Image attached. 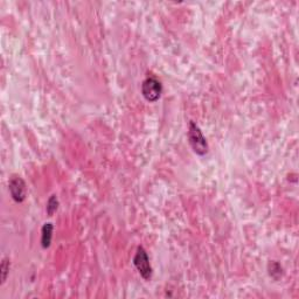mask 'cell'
<instances>
[{
	"label": "cell",
	"instance_id": "1",
	"mask_svg": "<svg viewBox=\"0 0 299 299\" xmlns=\"http://www.w3.org/2000/svg\"><path fill=\"white\" fill-rule=\"evenodd\" d=\"M188 139L193 151H194L196 154H207V152H208V143H207L206 137L203 136L201 129H200L193 121L189 122Z\"/></svg>",
	"mask_w": 299,
	"mask_h": 299
},
{
	"label": "cell",
	"instance_id": "2",
	"mask_svg": "<svg viewBox=\"0 0 299 299\" xmlns=\"http://www.w3.org/2000/svg\"><path fill=\"white\" fill-rule=\"evenodd\" d=\"M162 94L160 81L154 77H148L142 83V95L148 102H157Z\"/></svg>",
	"mask_w": 299,
	"mask_h": 299
},
{
	"label": "cell",
	"instance_id": "3",
	"mask_svg": "<svg viewBox=\"0 0 299 299\" xmlns=\"http://www.w3.org/2000/svg\"><path fill=\"white\" fill-rule=\"evenodd\" d=\"M134 264L138 273L144 280H150L152 277V267L150 264V260L148 254L143 247H138L136 255L134 257Z\"/></svg>",
	"mask_w": 299,
	"mask_h": 299
},
{
	"label": "cell",
	"instance_id": "4",
	"mask_svg": "<svg viewBox=\"0 0 299 299\" xmlns=\"http://www.w3.org/2000/svg\"><path fill=\"white\" fill-rule=\"evenodd\" d=\"M9 192H11L12 198L15 202L21 203L25 201L27 196V188L25 181H23L21 178H19V176H13V178L9 180Z\"/></svg>",
	"mask_w": 299,
	"mask_h": 299
},
{
	"label": "cell",
	"instance_id": "5",
	"mask_svg": "<svg viewBox=\"0 0 299 299\" xmlns=\"http://www.w3.org/2000/svg\"><path fill=\"white\" fill-rule=\"evenodd\" d=\"M53 229L54 226L53 223H45L42 227L41 230V246L43 249H47V248L50 247V243H52V237H53Z\"/></svg>",
	"mask_w": 299,
	"mask_h": 299
},
{
	"label": "cell",
	"instance_id": "6",
	"mask_svg": "<svg viewBox=\"0 0 299 299\" xmlns=\"http://www.w3.org/2000/svg\"><path fill=\"white\" fill-rule=\"evenodd\" d=\"M57 208H59V200H57L56 195H52L47 202V213H48L49 216L54 215V213L56 212Z\"/></svg>",
	"mask_w": 299,
	"mask_h": 299
},
{
	"label": "cell",
	"instance_id": "7",
	"mask_svg": "<svg viewBox=\"0 0 299 299\" xmlns=\"http://www.w3.org/2000/svg\"><path fill=\"white\" fill-rule=\"evenodd\" d=\"M269 275L275 280H277L278 277H281L282 275V267L277 262H271L269 263Z\"/></svg>",
	"mask_w": 299,
	"mask_h": 299
},
{
	"label": "cell",
	"instance_id": "8",
	"mask_svg": "<svg viewBox=\"0 0 299 299\" xmlns=\"http://www.w3.org/2000/svg\"><path fill=\"white\" fill-rule=\"evenodd\" d=\"M0 271H1V284H4L9 271V261L7 258H5V260L2 261L1 267H0Z\"/></svg>",
	"mask_w": 299,
	"mask_h": 299
}]
</instances>
